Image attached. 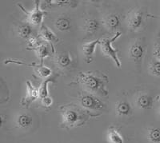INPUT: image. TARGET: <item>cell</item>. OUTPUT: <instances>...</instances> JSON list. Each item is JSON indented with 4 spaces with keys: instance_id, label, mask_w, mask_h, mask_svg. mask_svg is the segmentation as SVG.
<instances>
[{
    "instance_id": "1",
    "label": "cell",
    "mask_w": 160,
    "mask_h": 143,
    "mask_svg": "<svg viewBox=\"0 0 160 143\" xmlns=\"http://www.w3.org/2000/svg\"><path fill=\"white\" fill-rule=\"evenodd\" d=\"M76 81L82 85L88 92L101 96L108 95L106 86L108 82V78L103 74H98V72H81L76 78Z\"/></svg>"
},
{
    "instance_id": "2",
    "label": "cell",
    "mask_w": 160,
    "mask_h": 143,
    "mask_svg": "<svg viewBox=\"0 0 160 143\" xmlns=\"http://www.w3.org/2000/svg\"><path fill=\"white\" fill-rule=\"evenodd\" d=\"M120 35H121V32L118 31V32L115 33V35L111 38H102V39L100 40L99 42L101 51H102L104 56L112 59L115 65L117 66V67H121V62H120L119 58L118 57L117 51L115 48H113L112 43L119 38Z\"/></svg>"
},
{
    "instance_id": "3",
    "label": "cell",
    "mask_w": 160,
    "mask_h": 143,
    "mask_svg": "<svg viewBox=\"0 0 160 143\" xmlns=\"http://www.w3.org/2000/svg\"><path fill=\"white\" fill-rule=\"evenodd\" d=\"M80 105L88 111H98L106 108V105L98 97L89 92L82 93L78 97Z\"/></svg>"
},
{
    "instance_id": "4",
    "label": "cell",
    "mask_w": 160,
    "mask_h": 143,
    "mask_svg": "<svg viewBox=\"0 0 160 143\" xmlns=\"http://www.w3.org/2000/svg\"><path fill=\"white\" fill-rule=\"evenodd\" d=\"M146 55V43L142 39H136L130 45L128 49L129 58L136 65L142 64Z\"/></svg>"
},
{
    "instance_id": "5",
    "label": "cell",
    "mask_w": 160,
    "mask_h": 143,
    "mask_svg": "<svg viewBox=\"0 0 160 143\" xmlns=\"http://www.w3.org/2000/svg\"><path fill=\"white\" fill-rule=\"evenodd\" d=\"M40 1H35V8L31 11H26L25 8L22 5H18V7L22 9L24 14L27 16V22L33 26H39L42 24V20L45 15H47V11L40 8Z\"/></svg>"
},
{
    "instance_id": "6",
    "label": "cell",
    "mask_w": 160,
    "mask_h": 143,
    "mask_svg": "<svg viewBox=\"0 0 160 143\" xmlns=\"http://www.w3.org/2000/svg\"><path fill=\"white\" fill-rule=\"evenodd\" d=\"M145 24V13L142 9L134 10L128 16L127 26L131 31H138L142 29Z\"/></svg>"
},
{
    "instance_id": "7",
    "label": "cell",
    "mask_w": 160,
    "mask_h": 143,
    "mask_svg": "<svg viewBox=\"0 0 160 143\" xmlns=\"http://www.w3.org/2000/svg\"><path fill=\"white\" fill-rule=\"evenodd\" d=\"M62 123L65 126L71 127L75 126L78 122L80 119H82L80 116L79 111L76 110V108H71L68 106H62Z\"/></svg>"
},
{
    "instance_id": "8",
    "label": "cell",
    "mask_w": 160,
    "mask_h": 143,
    "mask_svg": "<svg viewBox=\"0 0 160 143\" xmlns=\"http://www.w3.org/2000/svg\"><path fill=\"white\" fill-rule=\"evenodd\" d=\"M38 98H39L38 89H36L31 83V81H27V95L22 100V105L24 106L26 108H28L33 101H36Z\"/></svg>"
},
{
    "instance_id": "9",
    "label": "cell",
    "mask_w": 160,
    "mask_h": 143,
    "mask_svg": "<svg viewBox=\"0 0 160 143\" xmlns=\"http://www.w3.org/2000/svg\"><path fill=\"white\" fill-rule=\"evenodd\" d=\"M54 62L56 67H58V69L62 71L71 68L73 64V61L68 52L58 53V54L55 55Z\"/></svg>"
},
{
    "instance_id": "10",
    "label": "cell",
    "mask_w": 160,
    "mask_h": 143,
    "mask_svg": "<svg viewBox=\"0 0 160 143\" xmlns=\"http://www.w3.org/2000/svg\"><path fill=\"white\" fill-rule=\"evenodd\" d=\"M102 23L108 31H115L119 27L121 23L120 17L115 13H110L104 16Z\"/></svg>"
},
{
    "instance_id": "11",
    "label": "cell",
    "mask_w": 160,
    "mask_h": 143,
    "mask_svg": "<svg viewBox=\"0 0 160 143\" xmlns=\"http://www.w3.org/2000/svg\"><path fill=\"white\" fill-rule=\"evenodd\" d=\"M154 104V98L149 94L141 93L135 98V105L140 110H149Z\"/></svg>"
},
{
    "instance_id": "12",
    "label": "cell",
    "mask_w": 160,
    "mask_h": 143,
    "mask_svg": "<svg viewBox=\"0 0 160 143\" xmlns=\"http://www.w3.org/2000/svg\"><path fill=\"white\" fill-rule=\"evenodd\" d=\"M38 35H39V37L42 38L43 41H46V42H48V44L51 46L52 47L53 51L55 53V48H54V45L53 43L54 42H57L58 41V38L56 35L53 33L52 31L48 28L45 24H42L41 27H40L39 30V33H38Z\"/></svg>"
},
{
    "instance_id": "13",
    "label": "cell",
    "mask_w": 160,
    "mask_h": 143,
    "mask_svg": "<svg viewBox=\"0 0 160 143\" xmlns=\"http://www.w3.org/2000/svg\"><path fill=\"white\" fill-rule=\"evenodd\" d=\"M99 42L100 39L97 38L92 42H86L82 45V54H83L85 60L88 62H91L92 61L93 56L95 54V49H96V46L99 44Z\"/></svg>"
},
{
    "instance_id": "14",
    "label": "cell",
    "mask_w": 160,
    "mask_h": 143,
    "mask_svg": "<svg viewBox=\"0 0 160 143\" xmlns=\"http://www.w3.org/2000/svg\"><path fill=\"white\" fill-rule=\"evenodd\" d=\"M30 50H33V51H35L36 52V54L38 55V57L40 59L39 65L41 66H43L44 58L48 57L49 55H51L52 53H54L52 47L48 43H41L38 47L31 48Z\"/></svg>"
},
{
    "instance_id": "15",
    "label": "cell",
    "mask_w": 160,
    "mask_h": 143,
    "mask_svg": "<svg viewBox=\"0 0 160 143\" xmlns=\"http://www.w3.org/2000/svg\"><path fill=\"white\" fill-rule=\"evenodd\" d=\"M100 28V21L97 18H90L85 19L82 25L83 31L88 35H94Z\"/></svg>"
},
{
    "instance_id": "16",
    "label": "cell",
    "mask_w": 160,
    "mask_h": 143,
    "mask_svg": "<svg viewBox=\"0 0 160 143\" xmlns=\"http://www.w3.org/2000/svg\"><path fill=\"white\" fill-rule=\"evenodd\" d=\"M33 118L27 113H21L15 118V124L21 130H27L32 126Z\"/></svg>"
},
{
    "instance_id": "17",
    "label": "cell",
    "mask_w": 160,
    "mask_h": 143,
    "mask_svg": "<svg viewBox=\"0 0 160 143\" xmlns=\"http://www.w3.org/2000/svg\"><path fill=\"white\" fill-rule=\"evenodd\" d=\"M115 112L116 114L119 117H127L129 116L132 112L131 104L127 101H118L115 105Z\"/></svg>"
},
{
    "instance_id": "18",
    "label": "cell",
    "mask_w": 160,
    "mask_h": 143,
    "mask_svg": "<svg viewBox=\"0 0 160 143\" xmlns=\"http://www.w3.org/2000/svg\"><path fill=\"white\" fill-rule=\"evenodd\" d=\"M17 34L20 38L23 39H29L32 36V27L30 23L27 22H20L16 27Z\"/></svg>"
},
{
    "instance_id": "19",
    "label": "cell",
    "mask_w": 160,
    "mask_h": 143,
    "mask_svg": "<svg viewBox=\"0 0 160 143\" xmlns=\"http://www.w3.org/2000/svg\"><path fill=\"white\" fill-rule=\"evenodd\" d=\"M59 76L58 74H55L52 76L49 77V78H46L42 83L40 85L39 88H38V92H39V99H42L44 98H48L49 97V92H48V84L50 82H55L56 78Z\"/></svg>"
},
{
    "instance_id": "20",
    "label": "cell",
    "mask_w": 160,
    "mask_h": 143,
    "mask_svg": "<svg viewBox=\"0 0 160 143\" xmlns=\"http://www.w3.org/2000/svg\"><path fill=\"white\" fill-rule=\"evenodd\" d=\"M55 27L58 31H61V32L70 31L71 27V20L68 17L60 16L55 22Z\"/></svg>"
},
{
    "instance_id": "21",
    "label": "cell",
    "mask_w": 160,
    "mask_h": 143,
    "mask_svg": "<svg viewBox=\"0 0 160 143\" xmlns=\"http://www.w3.org/2000/svg\"><path fill=\"white\" fill-rule=\"evenodd\" d=\"M107 140L108 143H124L123 137L116 129L111 128L107 134Z\"/></svg>"
},
{
    "instance_id": "22",
    "label": "cell",
    "mask_w": 160,
    "mask_h": 143,
    "mask_svg": "<svg viewBox=\"0 0 160 143\" xmlns=\"http://www.w3.org/2000/svg\"><path fill=\"white\" fill-rule=\"evenodd\" d=\"M148 139L151 143H160V128L159 127H152L148 130L147 133Z\"/></svg>"
},
{
    "instance_id": "23",
    "label": "cell",
    "mask_w": 160,
    "mask_h": 143,
    "mask_svg": "<svg viewBox=\"0 0 160 143\" xmlns=\"http://www.w3.org/2000/svg\"><path fill=\"white\" fill-rule=\"evenodd\" d=\"M149 73L155 77L160 78V61L156 58H152L148 66Z\"/></svg>"
},
{
    "instance_id": "24",
    "label": "cell",
    "mask_w": 160,
    "mask_h": 143,
    "mask_svg": "<svg viewBox=\"0 0 160 143\" xmlns=\"http://www.w3.org/2000/svg\"><path fill=\"white\" fill-rule=\"evenodd\" d=\"M35 72H36V74H38L40 78H49V77H51L50 75L51 74L52 71H51V70L50 69L49 67H45V66H41V65H38V66L35 65Z\"/></svg>"
},
{
    "instance_id": "25",
    "label": "cell",
    "mask_w": 160,
    "mask_h": 143,
    "mask_svg": "<svg viewBox=\"0 0 160 143\" xmlns=\"http://www.w3.org/2000/svg\"><path fill=\"white\" fill-rule=\"evenodd\" d=\"M153 56L154 58H156L160 61V35H158L155 40L154 47H153Z\"/></svg>"
},
{
    "instance_id": "26",
    "label": "cell",
    "mask_w": 160,
    "mask_h": 143,
    "mask_svg": "<svg viewBox=\"0 0 160 143\" xmlns=\"http://www.w3.org/2000/svg\"><path fill=\"white\" fill-rule=\"evenodd\" d=\"M41 43H42V42H41ZM41 43L38 42V39L37 37L33 36L32 35V36L29 38V44H30V46H31V47H32V48L38 47V46L40 45Z\"/></svg>"
},
{
    "instance_id": "27",
    "label": "cell",
    "mask_w": 160,
    "mask_h": 143,
    "mask_svg": "<svg viewBox=\"0 0 160 143\" xmlns=\"http://www.w3.org/2000/svg\"><path fill=\"white\" fill-rule=\"evenodd\" d=\"M41 100V103L46 107H50L53 103V99L51 97H48V98H44L42 99H40Z\"/></svg>"
},
{
    "instance_id": "28",
    "label": "cell",
    "mask_w": 160,
    "mask_h": 143,
    "mask_svg": "<svg viewBox=\"0 0 160 143\" xmlns=\"http://www.w3.org/2000/svg\"><path fill=\"white\" fill-rule=\"evenodd\" d=\"M158 114H159V116H160V105H159V106H158Z\"/></svg>"
}]
</instances>
